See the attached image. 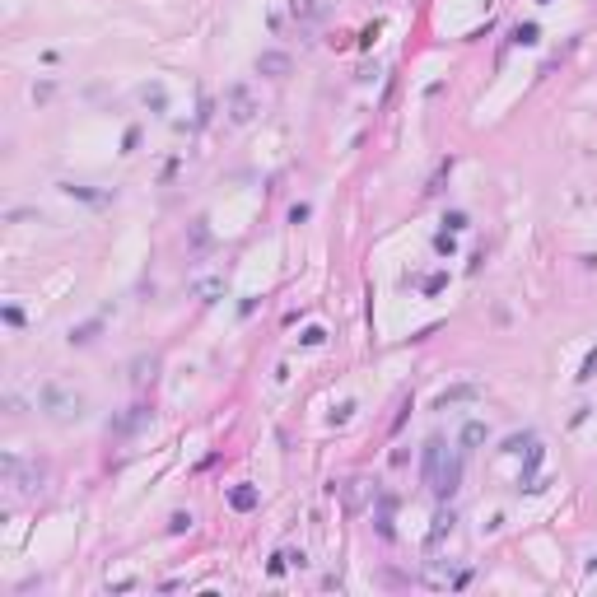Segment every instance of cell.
I'll return each mask as SVG.
<instances>
[{"label": "cell", "instance_id": "2", "mask_svg": "<svg viewBox=\"0 0 597 597\" xmlns=\"http://www.w3.org/2000/svg\"><path fill=\"white\" fill-rule=\"evenodd\" d=\"M38 406L47 411L51 420H79V415H84V397L70 392V388H61V383H51V388H42Z\"/></svg>", "mask_w": 597, "mask_h": 597}, {"label": "cell", "instance_id": "5", "mask_svg": "<svg viewBox=\"0 0 597 597\" xmlns=\"http://www.w3.org/2000/svg\"><path fill=\"white\" fill-rule=\"evenodd\" d=\"M145 420H150V411H145V406H126V415H117V420L108 424V434H112V439H131Z\"/></svg>", "mask_w": 597, "mask_h": 597}, {"label": "cell", "instance_id": "3", "mask_svg": "<svg viewBox=\"0 0 597 597\" xmlns=\"http://www.w3.org/2000/svg\"><path fill=\"white\" fill-rule=\"evenodd\" d=\"M224 112H229L234 126H248L252 117H257V98H252L248 84H229V89H224Z\"/></svg>", "mask_w": 597, "mask_h": 597}, {"label": "cell", "instance_id": "1", "mask_svg": "<svg viewBox=\"0 0 597 597\" xmlns=\"http://www.w3.org/2000/svg\"><path fill=\"white\" fill-rule=\"evenodd\" d=\"M420 476H424V486L434 490L443 504L453 500L457 490H462V453H453L448 443L434 434V439L424 443V457H420Z\"/></svg>", "mask_w": 597, "mask_h": 597}, {"label": "cell", "instance_id": "20", "mask_svg": "<svg viewBox=\"0 0 597 597\" xmlns=\"http://www.w3.org/2000/svg\"><path fill=\"white\" fill-rule=\"evenodd\" d=\"M593 378H597V350H588V360L579 369V383H593Z\"/></svg>", "mask_w": 597, "mask_h": 597}, {"label": "cell", "instance_id": "27", "mask_svg": "<svg viewBox=\"0 0 597 597\" xmlns=\"http://www.w3.org/2000/svg\"><path fill=\"white\" fill-rule=\"evenodd\" d=\"M541 5H550V0H541Z\"/></svg>", "mask_w": 597, "mask_h": 597}, {"label": "cell", "instance_id": "26", "mask_svg": "<svg viewBox=\"0 0 597 597\" xmlns=\"http://www.w3.org/2000/svg\"><path fill=\"white\" fill-rule=\"evenodd\" d=\"M350 411H355L350 401H346V406H336V411H331V420H336V424H346V420H350Z\"/></svg>", "mask_w": 597, "mask_h": 597}, {"label": "cell", "instance_id": "25", "mask_svg": "<svg viewBox=\"0 0 597 597\" xmlns=\"http://www.w3.org/2000/svg\"><path fill=\"white\" fill-rule=\"evenodd\" d=\"M434 248H439V252H443V257H448V252H453V248H457V243H453V234H448V229H443V234H439V238H434Z\"/></svg>", "mask_w": 597, "mask_h": 597}, {"label": "cell", "instance_id": "8", "mask_svg": "<svg viewBox=\"0 0 597 597\" xmlns=\"http://www.w3.org/2000/svg\"><path fill=\"white\" fill-rule=\"evenodd\" d=\"M289 15L298 24H322L327 19V0H289Z\"/></svg>", "mask_w": 597, "mask_h": 597}, {"label": "cell", "instance_id": "11", "mask_svg": "<svg viewBox=\"0 0 597 597\" xmlns=\"http://www.w3.org/2000/svg\"><path fill=\"white\" fill-rule=\"evenodd\" d=\"M453 523H457V518H453V509H439V514H434V527H429V550L443 546V536L453 532Z\"/></svg>", "mask_w": 597, "mask_h": 597}, {"label": "cell", "instance_id": "21", "mask_svg": "<svg viewBox=\"0 0 597 597\" xmlns=\"http://www.w3.org/2000/svg\"><path fill=\"white\" fill-rule=\"evenodd\" d=\"M210 243V229H205V220H196L191 224V248H205Z\"/></svg>", "mask_w": 597, "mask_h": 597}, {"label": "cell", "instance_id": "17", "mask_svg": "<svg viewBox=\"0 0 597 597\" xmlns=\"http://www.w3.org/2000/svg\"><path fill=\"white\" fill-rule=\"evenodd\" d=\"M467 397H476V388H472V383H467V388H453V392H443V397H439V411H448L453 401H467Z\"/></svg>", "mask_w": 597, "mask_h": 597}, {"label": "cell", "instance_id": "10", "mask_svg": "<svg viewBox=\"0 0 597 597\" xmlns=\"http://www.w3.org/2000/svg\"><path fill=\"white\" fill-rule=\"evenodd\" d=\"M154 374H159V355H141V360L131 364V383H136V388L154 383Z\"/></svg>", "mask_w": 597, "mask_h": 597}, {"label": "cell", "instance_id": "15", "mask_svg": "<svg viewBox=\"0 0 597 597\" xmlns=\"http://www.w3.org/2000/svg\"><path fill=\"white\" fill-rule=\"evenodd\" d=\"M141 98H145V103H150L154 112H164V108H168V98H164V89H159V84H145V89H141Z\"/></svg>", "mask_w": 597, "mask_h": 597}, {"label": "cell", "instance_id": "4", "mask_svg": "<svg viewBox=\"0 0 597 597\" xmlns=\"http://www.w3.org/2000/svg\"><path fill=\"white\" fill-rule=\"evenodd\" d=\"M5 481L24 495H33V490H42V467H24L15 453H5Z\"/></svg>", "mask_w": 597, "mask_h": 597}, {"label": "cell", "instance_id": "6", "mask_svg": "<svg viewBox=\"0 0 597 597\" xmlns=\"http://www.w3.org/2000/svg\"><path fill=\"white\" fill-rule=\"evenodd\" d=\"M289 70H294L289 51H262V56H257V75H266V79H285Z\"/></svg>", "mask_w": 597, "mask_h": 597}, {"label": "cell", "instance_id": "13", "mask_svg": "<svg viewBox=\"0 0 597 597\" xmlns=\"http://www.w3.org/2000/svg\"><path fill=\"white\" fill-rule=\"evenodd\" d=\"M536 38H541L536 24H518V29H514V42H518V47H536Z\"/></svg>", "mask_w": 597, "mask_h": 597}, {"label": "cell", "instance_id": "9", "mask_svg": "<svg viewBox=\"0 0 597 597\" xmlns=\"http://www.w3.org/2000/svg\"><path fill=\"white\" fill-rule=\"evenodd\" d=\"M392 495H378V514H374V523H378V536H383V541H392Z\"/></svg>", "mask_w": 597, "mask_h": 597}, {"label": "cell", "instance_id": "22", "mask_svg": "<svg viewBox=\"0 0 597 597\" xmlns=\"http://www.w3.org/2000/svg\"><path fill=\"white\" fill-rule=\"evenodd\" d=\"M298 341H303V346H322V341H327V331H322V327H303Z\"/></svg>", "mask_w": 597, "mask_h": 597}, {"label": "cell", "instance_id": "23", "mask_svg": "<svg viewBox=\"0 0 597 597\" xmlns=\"http://www.w3.org/2000/svg\"><path fill=\"white\" fill-rule=\"evenodd\" d=\"M443 224H448V234H462V229H467V215H462V210H453Z\"/></svg>", "mask_w": 597, "mask_h": 597}, {"label": "cell", "instance_id": "24", "mask_svg": "<svg viewBox=\"0 0 597 597\" xmlns=\"http://www.w3.org/2000/svg\"><path fill=\"white\" fill-rule=\"evenodd\" d=\"M5 322H10V327H24V308L10 303V308H5Z\"/></svg>", "mask_w": 597, "mask_h": 597}, {"label": "cell", "instance_id": "14", "mask_svg": "<svg viewBox=\"0 0 597 597\" xmlns=\"http://www.w3.org/2000/svg\"><path fill=\"white\" fill-rule=\"evenodd\" d=\"M532 443H536L532 429H527V434H509V439H504V453H523V448H532Z\"/></svg>", "mask_w": 597, "mask_h": 597}, {"label": "cell", "instance_id": "7", "mask_svg": "<svg viewBox=\"0 0 597 597\" xmlns=\"http://www.w3.org/2000/svg\"><path fill=\"white\" fill-rule=\"evenodd\" d=\"M257 504H262V490L257 486H248V481H243V486H229V509H234V514H252Z\"/></svg>", "mask_w": 597, "mask_h": 597}, {"label": "cell", "instance_id": "12", "mask_svg": "<svg viewBox=\"0 0 597 597\" xmlns=\"http://www.w3.org/2000/svg\"><path fill=\"white\" fill-rule=\"evenodd\" d=\"M490 439V429L481 420H467V429H462V453H467V448H481V443Z\"/></svg>", "mask_w": 597, "mask_h": 597}, {"label": "cell", "instance_id": "18", "mask_svg": "<svg viewBox=\"0 0 597 597\" xmlns=\"http://www.w3.org/2000/svg\"><path fill=\"white\" fill-rule=\"evenodd\" d=\"M98 327H103V322H84V327H75V331H70V346H89Z\"/></svg>", "mask_w": 597, "mask_h": 597}, {"label": "cell", "instance_id": "16", "mask_svg": "<svg viewBox=\"0 0 597 597\" xmlns=\"http://www.w3.org/2000/svg\"><path fill=\"white\" fill-rule=\"evenodd\" d=\"M196 294H201L205 303H215V298L224 294V280H220V276H215V280H201V285H196Z\"/></svg>", "mask_w": 597, "mask_h": 597}, {"label": "cell", "instance_id": "19", "mask_svg": "<svg viewBox=\"0 0 597 597\" xmlns=\"http://www.w3.org/2000/svg\"><path fill=\"white\" fill-rule=\"evenodd\" d=\"M191 523H196V518H191V514H182V509H177L173 518H168V532H173V536H182V532H191Z\"/></svg>", "mask_w": 597, "mask_h": 597}]
</instances>
